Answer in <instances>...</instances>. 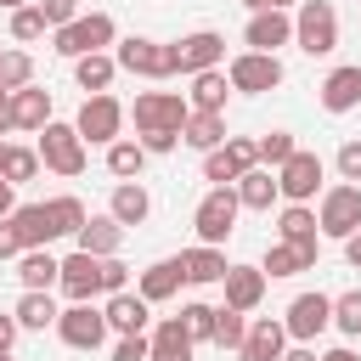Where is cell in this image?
<instances>
[{"instance_id":"cell-1","label":"cell","mask_w":361,"mask_h":361,"mask_svg":"<svg viewBox=\"0 0 361 361\" xmlns=\"http://www.w3.org/2000/svg\"><path fill=\"white\" fill-rule=\"evenodd\" d=\"M56 288L73 299V305H90L96 293H124L130 288V265L113 254V259H96V254H68L62 271H56Z\"/></svg>"},{"instance_id":"cell-2","label":"cell","mask_w":361,"mask_h":361,"mask_svg":"<svg viewBox=\"0 0 361 361\" xmlns=\"http://www.w3.org/2000/svg\"><path fill=\"white\" fill-rule=\"evenodd\" d=\"M51 51L56 56H68V62H79V56H90V51H107L113 39H118V28H113V17L107 11H85V17H73L68 28H51Z\"/></svg>"},{"instance_id":"cell-3","label":"cell","mask_w":361,"mask_h":361,"mask_svg":"<svg viewBox=\"0 0 361 361\" xmlns=\"http://www.w3.org/2000/svg\"><path fill=\"white\" fill-rule=\"evenodd\" d=\"M293 45L305 56L338 51V11H333V0H299V11H293Z\"/></svg>"},{"instance_id":"cell-4","label":"cell","mask_w":361,"mask_h":361,"mask_svg":"<svg viewBox=\"0 0 361 361\" xmlns=\"http://www.w3.org/2000/svg\"><path fill=\"white\" fill-rule=\"evenodd\" d=\"M113 62H118L124 73H135V79H175V51H169L164 39L130 34V39L113 45Z\"/></svg>"},{"instance_id":"cell-5","label":"cell","mask_w":361,"mask_h":361,"mask_svg":"<svg viewBox=\"0 0 361 361\" xmlns=\"http://www.w3.org/2000/svg\"><path fill=\"white\" fill-rule=\"evenodd\" d=\"M237 214H243V203H237V192H231V186H209V192H203V203L192 209V226H197V243H209V248H220V243L231 237V226H237Z\"/></svg>"},{"instance_id":"cell-6","label":"cell","mask_w":361,"mask_h":361,"mask_svg":"<svg viewBox=\"0 0 361 361\" xmlns=\"http://www.w3.org/2000/svg\"><path fill=\"white\" fill-rule=\"evenodd\" d=\"M316 231L322 237H355L361 231V186H350V180H338V186H327L322 192V209H316Z\"/></svg>"},{"instance_id":"cell-7","label":"cell","mask_w":361,"mask_h":361,"mask_svg":"<svg viewBox=\"0 0 361 361\" xmlns=\"http://www.w3.org/2000/svg\"><path fill=\"white\" fill-rule=\"evenodd\" d=\"M130 118H135V135H147V130H175L180 135V124L192 118V107H186L180 90H141L135 107H130Z\"/></svg>"},{"instance_id":"cell-8","label":"cell","mask_w":361,"mask_h":361,"mask_svg":"<svg viewBox=\"0 0 361 361\" xmlns=\"http://www.w3.org/2000/svg\"><path fill=\"white\" fill-rule=\"evenodd\" d=\"M73 130H79V141L85 147H113L118 141V130H124V102L118 96H85V107H79V118H73Z\"/></svg>"},{"instance_id":"cell-9","label":"cell","mask_w":361,"mask_h":361,"mask_svg":"<svg viewBox=\"0 0 361 361\" xmlns=\"http://www.w3.org/2000/svg\"><path fill=\"white\" fill-rule=\"evenodd\" d=\"M34 152H39V164H45L51 175H68V180L85 175V141H79L73 124H56V118H51V124L39 130V147H34Z\"/></svg>"},{"instance_id":"cell-10","label":"cell","mask_w":361,"mask_h":361,"mask_svg":"<svg viewBox=\"0 0 361 361\" xmlns=\"http://www.w3.org/2000/svg\"><path fill=\"white\" fill-rule=\"evenodd\" d=\"M254 164H259V141L254 135H226L214 152H203V180L237 186V175H248Z\"/></svg>"},{"instance_id":"cell-11","label":"cell","mask_w":361,"mask_h":361,"mask_svg":"<svg viewBox=\"0 0 361 361\" xmlns=\"http://www.w3.org/2000/svg\"><path fill=\"white\" fill-rule=\"evenodd\" d=\"M226 79H231V90H243V96H265V90H276V85H282V56L237 51V56L226 62Z\"/></svg>"},{"instance_id":"cell-12","label":"cell","mask_w":361,"mask_h":361,"mask_svg":"<svg viewBox=\"0 0 361 361\" xmlns=\"http://www.w3.org/2000/svg\"><path fill=\"white\" fill-rule=\"evenodd\" d=\"M282 327H288L293 344H316V338L333 327V299H327V293H299V299L288 305Z\"/></svg>"},{"instance_id":"cell-13","label":"cell","mask_w":361,"mask_h":361,"mask_svg":"<svg viewBox=\"0 0 361 361\" xmlns=\"http://www.w3.org/2000/svg\"><path fill=\"white\" fill-rule=\"evenodd\" d=\"M175 51V73H209V68H220L226 62V34H214V28H197V34H186V39H175L169 45Z\"/></svg>"},{"instance_id":"cell-14","label":"cell","mask_w":361,"mask_h":361,"mask_svg":"<svg viewBox=\"0 0 361 361\" xmlns=\"http://www.w3.org/2000/svg\"><path fill=\"white\" fill-rule=\"evenodd\" d=\"M56 338H62L68 350H102V344H107V316H102L96 305H68V310L56 316Z\"/></svg>"},{"instance_id":"cell-15","label":"cell","mask_w":361,"mask_h":361,"mask_svg":"<svg viewBox=\"0 0 361 361\" xmlns=\"http://www.w3.org/2000/svg\"><path fill=\"white\" fill-rule=\"evenodd\" d=\"M276 192H282L288 203H310V197L322 192V158H316V152H293V158L276 169Z\"/></svg>"},{"instance_id":"cell-16","label":"cell","mask_w":361,"mask_h":361,"mask_svg":"<svg viewBox=\"0 0 361 361\" xmlns=\"http://www.w3.org/2000/svg\"><path fill=\"white\" fill-rule=\"evenodd\" d=\"M316 254H322V237H305V243H271L265 259H259V271H265V276H299V271L316 265Z\"/></svg>"},{"instance_id":"cell-17","label":"cell","mask_w":361,"mask_h":361,"mask_svg":"<svg viewBox=\"0 0 361 361\" xmlns=\"http://www.w3.org/2000/svg\"><path fill=\"white\" fill-rule=\"evenodd\" d=\"M243 39H248V51H265V56H276V45H288L293 39V17L288 11H254L248 17V28H243Z\"/></svg>"},{"instance_id":"cell-18","label":"cell","mask_w":361,"mask_h":361,"mask_svg":"<svg viewBox=\"0 0 361 361\" xmlns=\"http://www.w3.org/2000/svg\"><path fill=\"white\" fill-rule=\"evenodd\" d=\"M220 288H226V310H259V299H265V271L259 265H231L226 276H220Z\"/></svg>"},{"instance_id":"cell-19","label":"cell","mask_w":361,"mask_h":361,"mask_svg":"<svg viewBox=\"0 0 361 361\" xmlns=\"http://www.w3.org/2000/svg\"><path fill=\"white\" fill-rule=\"evenodd\" d=\"M102 316H107V327L118 333V338H130V333H147V322H152V305L141 299V293H107V305H102Z\"/></svg>"},{"instance_id":"cell-20","label":"cell","mask_w":361,"mask_h":361,"mask_svg":"<svg viewBox=\"0 0 361 361\" xmlns=\"http://www.w3.org/2000/svg\"><path fill=\"white\" fill-rule=\"evenodd\" d=\"M282 350H288V327L276 316H259V322H248V338H243L237 361H282Z\"/></svg>"},{"instance_id":"cell-21","label":"cell","mask_w":361,"mask_h":361,"mask_svg":"<svg viewBox=\"0 0 361 361\" xmlns=\"http://www.w3.org/2000/svg\"><path fill=\"white\" fill-rule=\"evenodd\" d=\"M180 282H186V276H180V254H175V259H152V265L135 276V293H141L147 305H164V299L180 293Z\"/></svg>"},{"instance_id":"cell-22","label":"cell","mask_w":361,"mask_h":361,"mask_svg":"<svg viewBox=\"0 0 361 361\" xmlns=\"http://www.w3.org/2000/svg\"><path fill=\"white\" fill-rule=\"evenodd\" d=\"M51 124V90H39V85H23V90H11V130H45Z\"/></svg>"},{"instance_id":"cell-23","label":"cell","mask_w":361,"mask_h":361,"mask_svg":"<svg viewBox=\"0 0 361 361\" xmlns=\"http://www.w3.org/2000/svg\"><path fill=\"white\" fill-rule=\"evenodd\" d=\"M107 214L130 231V226H141V220L152 214V192H147L141 180H118V186H113V197H107Z\"/></svg>"},{"instance_id":"cell-24","label":"cell","mask_w":361,"mask_h":361,"mask_svg":"<svg viewBox=\"0 0 361 361\" xmlns=\"http://www.w3.org/2000/svg\"><path fill=\"white\" fill-rule=\"evenodd\" d=\"M79 254H96V259H113L118 254V243H124V226L113 220V214H90L85 226H79Z\"/></svg>"},{"instance_id":"cell-25","label":"cell","mask_w":361,"mask_h":361,"mask_svg":"<svg viewBox=\"0 0 361 361\" xmlns=\"http://www.w3.org/2000/svg\"><path fill=\"white\" fill-rule=\"evenodd\" d=\"M56 271H62V259H56V254H45V248H23V254H17L23 293H51V288H56Z\"/></svg>"},{"instance_id":"cell-26","label":"cell","mask_w":361,"mask_h":361,"mask_svg":"<svg viewBox=\"0 0 361 361\" xmlns=\"http://www.w3.org/2000/svg\"><path fill=\"white\" fill-rule=\"evenodd\" d=\"M226 90H231V79H226V68H209V73H192V90H186V107H192V113H226Z\"/></svg>"},{"instance_id":"cell-27","label":"cell","mask_w":361,"mask_h":361,"mask_svg":"<svg viewBox=\"0 0 361 361\" xmlns=\"http://www.w3.org/2000/svg\"><path fill=\"white\" fill-rule=\"evenodd\" d=\"M322 107H327V113L361 107V68H333V73L322 79Z\"/></svg>"},{"instance_id":"cell-28","label":"cell","mask_w":361,"mask_h":361,"mask_svg":"<svg viewBox=\"0 0 361 361\" xmlns=\"http://www.w3.org/2000/svg\"><path fill=\"white\" fill-rule=\"evenodd\" d=\"M192 338H186V327H180V316H169V322H158V333L147 338V361H192Z\"/></svg>"},{"instance_id":"cell-29","label":"cell","mask_w":361,"mask_h":361,"mask_svg":"<svg viewBox=\"0 0 361 361\" xmlns=\"http://www.w3.org/2000/svg\"><path fill=\"white\" fill-rule=\"evenodd\" d=\"M231 192H237V203H243V209H271V203L282 197V192H276V169H265V164H254L248 175H237V186H231Z\"/></svg>"},{"instance_id":"cell-30","label":"cell","mask_w":361,"mask_h":361,"mask_svg":"<svg viewBox=\"0 0 361 361\" xmlns=\"http://www.w3.org/2000/svg\"><path fill=\"white\" fill-rule=\"evenodd\" d=\"M6 220H11V231H17L23 248H45V243H56V231H51V220H45V203H23V209H11Z\"/></svg>"},{"instance_id":"cell-31","label":"cell","mask_w":361,"mask_h":361,"mask_svg":"<svg viewBox=\"0 0 361 361\" xmlns=\"http://www.w3.org/2000/svg\"><path fill=\"white\" fill-rule=\"evenodd\" d=\"M226 271H231V265H226V254H220V248H209V243H197V248H186V254H180V276H186V282H197V288H203V282H220Z\"/></svg>"},{"instance_id":"cell-32","label":"cell","mask_w":361,"mask_h":361,"mask_svg":"<svg viewBox=\"0 0 361 361\" xmlns=\"http://www.w3.org/2000/svg\"><path fill=\"white\" fill-rule=\"evenodd\" d=\"M180 141H186L192 152H214V147L226 141V113H192V118L180 124Z\"/></svg>"},{"instance_id":"cell-33","label":"cell","mask_w":361,"mask_h":361,"mask_svg":"<svg viewBox=\"0 0 361 361\" xmlns=\"http://www.w3.org/2000/svg\"><path fill=\"white\" fill-rule=\"evenodd\" d=\"M11 316H17V327H23V333H45V327H56V316H62V310H56V299H51V293H23V299L11 305Z\"/></svg>"},{"instance_id":"cell-34","label":"cell","mask_w":361,"mask_h":361,"mask_svg":"<svg viewBox=\"0 0 361 361\" xmlns=\"http://www.w3.org/2000/svg\"><path fill=\"white\" fill-rule=\"evenodd\" d=\"M113 73H118V62H113L107 51H90V56H79V62H73L79 90H90V96H102V90L113 85Z\"/></svg>"},{"instance_id":"cell-35","label":"cell","mask_w":361,"mask_h":361,"mask_svg":"<svg viewBox=\"0 0 361 361\" xmlns=\"http://www.w3.org/2000/svg\"><path fill=\"white\" fill-rule=\"evenodd\" d=\"M141 169H147V147L118 135V141L107 147V175H118V180H141Z\"/></svg>"},{"instance_id":"cell-36","label":"cell","mask_w":361,"mask_h":361,"mask_svg":"<svg viewBox=\"0 0 361 361\" xmlns=\"http://www.w3.org/2000/svg\"><path fill=\"white\" fill-rule=\"evenodd\" d=\"M45 220H51V231H56V237H79V226H85L90 214H85V203H79V197H68V192H62V197H45Z\"/></svg>"},{"instance_id":"cell-37","label":"cell","mask_w":361,"mask_h":361,"mask_svg":"<svg viewBox=\"0 0 361 361\" xmlns=\"http://www.w3.org/2000/svg\"><path fill=\"white\" fill-rule=\"evenodd\" d=\"M305 237H316V209H310V203H282V214H276V243H305Z\"/></svg>"},{"instance_id":"cell-38","label":"cell","mask_w":361,"mask_h":361,"mask_svg":"<svg viewBox=\"0 0 361 361\" xmlns=\"http://www.w3.org/2000/svg\"><path fill=\"white\" fill-rule=\"evenodd\" d=\"M34 175H39V152H34V147H11V141H6V158H0V180L23 186V180H34Z\"/></svg>"},{"instance_id":"cell-39","label":"cell","mask_w":361,"mask_h":361,"mask_svg":"<svg viewBox=\"0 0 361 361\" xmlns=\"http://www.w3.org/2000/svg\"><path fill=\"white\" fill-rule=\"evenodd\" d=\"M214 310H220V305H203V299L180 305V327H186L192 344H214Z\"/></svg>"},{"instance_id":"cell-40","label":"cell","mask_w":361,"mask_h":361,"mask_svg":"<svg viewBox=\"0 0 361 361\" xmlns=\"http://www.w3.org/2000/svg\"><path fill=\"white\" fill-rule=\"evenodd\" d=\"M243 338H248V316L243 310H214V344L220 350H243Z\"/></svg>"},{"instance_id":"cell-41","label":"cell","mask_w":361,"mask_h":361,"mask_svg":"<svg viewBox=\"0 0 361 361\" xmlns=\"http://www.w3.org/2000/svg\"><path fill=\"white\" fill-rule=\"evenodd\" d=\"M34 85V56L28 51H0V90H23Z\"/></svg>"},{"instance_id":"cell-42","label":"cell","mask_w":361,"mask_h":361,"mask_svg":"<svg viewBox=\"0 0 361 361\" xmlns=\"http://www.w3.org/2000/svg\"><path fill=\"white\" fill-rule=\"evenodd\" d=\"M333 327L344 338H361V288H350V293L333 299Z\"/></svg>"},{"instance_id":"cell-43","label":"cell","mask_w":361,"mask_h":361,"mask_svg":"<svg viewBox=\"0 0 361 361\" xmlns=\"http://www.w3.org/2000/svg\"><path fill=\"white\" fill-rule=\"evenodd\" d=\"M293 152H299V147H293V135H288V130H271V135H259V164H265V169H282Z\"/></svg>"},{"instance_id":"cell-44","label":"cell","mask_w":361,"mask_h":361,"mask_svg":"<svg viewBox=\"0 0 361 361\" xmlns=\"http://www.w3.org/2000/svg\"><path fill=\"white\" fill-rule=\"evenodd\" d=\"M11 39H17V45H34V39H45V17H39V6H23V11H11Z\"/></svg>"},{"instance_id":"cell-45","label":"cell","mask_w":361,"mask_h":361,"mask_svg":"<svg viewBox=\"0 0 361 361\" xmlns=\"http://www.w3.org/2000/svg\"><path fill=\"white\" fill-rule=\"evenodd\" d=\"M34 6H39L45 28H68V23L79 17V6H73V0H34Z\"/></svg>"},{"instance_id":"cell-46","label":"cell","mask_w":361,"mask_h":361,"mask_svg":"<svg viewBox=\"0 0 361 361\" xmlns=\"http://www.w3.org/2000/svg\"><path fill=\"white\" fill-rule=\"evenodd\" d=\"M333 164H338V180H350V186H355V180H361V141H344Z\"/></svg>"},{"instance_id":"cell-47","label":"cell","mask_w":361,"mask_h":361,"mask_svg":"<svg viewBox=\"0 0 361 361\" xmlns=\"http://www.w3.org/2000/svg\"><path fill=\"white\" fill-rule=\"evenodd\" d=\"M135 141L147 147V158H158V152H175L180 135H175V130H147V135H135Z\"/></svg>"},{"instance_id":"cell-48","label":"cell","mask_w":361,"mask_h":361,"mask_svg":"<svg viewBox=\"0 0 361 361\" xmlns=\"http://www.w3.org/2000/svg\"><path fill=\"white\" fill-rule=\"evenodd\" d=\"M113 361H147V333H130L113 344Z\"/></svg>"},{"instance_id":"cell-49","label":"cell","mask_w":361,"mask_h":361,"mask_svg":"<svg viewBox=\"0 0 361 361\" xmlns=\"http://www.w3.org/2000/svg\"><path fill=\"white\" fill-rule=\"evenodd\" d=\"M17 254H23V243H17L11 220H0V259H17Z\"/></svg>"},{"instance_id":"cell-50","label":"cell","mask_w":361,"mask_h":361,"mask_svg":"<svg viewBox=\"0 0 361 361\" xmlns=\"http://www.w3.org/2000/svg\"><path fill=\"white\" fill-rule=\"evenodd\" d=\"M17 316H0V355H11V344H17Z\"/></svg>"},{"instance_id":"cell-51","label":"cell","mask_w":361,"mask_h":361,"mask_svg":"<svg viewBox=\"0 0 361 361\" xmlns=\"http://www.w3.org/2000/svg\"><path fill=\"white\" fill-rule=\"evenodd\" d=\"M11 209H17V186H11V180H0V220H6Z\"/></svg>"},{"instance_id":"cell-52","label":"cell","mask_w":361,"mask_h":361,"mask_svg":"<svg viewBox=\"0 0 361 361\" xmlns=\"http://www.w3.org/2000/svg\"><path fill=\"white\" fill-rule=\"evenodd\" d=\"M344 259L361 271V231H355V237H344Z\"/></svg>"},{"instance_id":"cell-53","label":"cell","mask_w":361,"mask_h":361,"mask_svg":"<svg viewBox=\"0 0 361 361\" xmlns=\"http://www.w3.org/2000/svg\"><path fill=\"white\" fill-rule=\"evenodd\" d=\"M6 130H11V90H0V141H6Z\"/></svg>"},{"instance_id":"cell-54","label":"cell","mask_w":361,"mask_h":361,"mask_svg":"<svg viewBox=\"0 0 361 361\" xmlns=\"http://www.w3.org/2000/svg\"><path fill=\"white\" fill-rule=\"evenodd\" d=\"M282 361H316V350L310 344H293V350H282Z\"/></svg>"},{"instance_id":"cell-55","label":"cell","mask_w":361,"mask_h":361,"mask_svg":"<svg viewBox=\"0 0 361 361\" xmlns=\"http://www.w3.org/2000/svg\"><path fill=\"white\" fill-rule=\"evenodd\" d=\"M316 361H361V355H355L350 344H338V350H327V355H316Z\"/></svg>"},{"instance_id":"cell-56","label":"cell","mask_w":361,"mask_h":361,"mask_svg":"<svg viewBox=\"0 0 361 361\" xmlns=\"http://www.w3.org/2000/svg\"><path fill=\"white\" fill-rule=\"evenodd\" d=\"M243 6H248V11H271V0H243Z\"/></svg>"},{"instance_id":"cell-57","label":"cell","mask_w":361,"mask_h":361,"mask_svg":"<svg viewBox=\"0 0 361 361\" xmlns=\"http://www.w3.org/2000/svg\"><path fill=\"white\" fill-rule=\"evenodd\" d=\"M0 6H6V11H23V6H28V0H0Z\"/></svg>"},{"instance_id":"cell-58","label":"cell","mask_w":361,"mask_h":361,"mask_svg":"<svg viewBox=\"0 0 361 361\" xmlns=\"http://www.w3.org/2000/svg\"><path fill=\"white\" fill-rule=\"evenodd\" d=\"M271 6H276V11H288V6H299V0H271Z\"/></svg>"},{"instance_id":"cell-59","label":"cell","mask_w":361,"mask_h":361,"mask_svg":"<svg viewBox=\"0 0 361 361\" xmlns=\"http://www.w3.org/2000/svg\"><path fill=\"white\" fill-rule=\"evenodd\" d=\"M0 158H6V141H0Z\"/></svg>"},{"instance_id":"cell-60","label":"cell","mask_w":361,"mask_h":361,"mask_svg":"<svg viewBox=\"0 0 361 361\" xmlns=\"http://www.w3.org/2000/svg\"><path fill=\"white\" fill-rule=\"evenodd\" d=\"M0 361H11V355H0Z\"/></svg>"}]
</instances>
